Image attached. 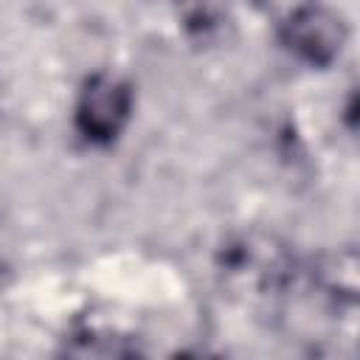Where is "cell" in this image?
<instances>
[{
	"mask_svg": "<svg viewBox=\"0 0 360 360\" xmlns=\"http://www.w3.org/2000/svg\"><path fill=\"white\" fill-rule=\"evenodd\" d=\"M225 290L250 304H276L295 281V259L276 239L264 233H242L231 239L217 259Z\"/></svg>",
	"mask_w": 360,
	"mask_h": 360,
	"instance_id": "1",
	"label": "cell"
},
{
	"mask_svg": "<svg viewBox=\"0 0 360 360\" xmlns=\"http://www.w3.org/2000/svg\"><path fill=\"white\" fill-rule=\"evenodd\" d=\"M132 115V90L112 73H96L84 82L76 101V129L90 143H112Z\"/></svg>",
	"mask_w": 360,
	"mask_h": 360,
	"instance_id": "2",
	"label": "cell"
},
{
	"mask_svg": "<svg viewBox=\"0 0 360 360\" xmlns=\"http://www.w3.org/2000/svg\"><path fill=\"white\" fill-rule=\"evenodd\" d=\"M281 42L309 65H329L346 42V25L323 6H301L284 20Z\"/></svg>",
	"mask_w": 360,
	"mask_h": 360,
	"instance_id": "3",
	"label": "cell"
}]
</instances>
